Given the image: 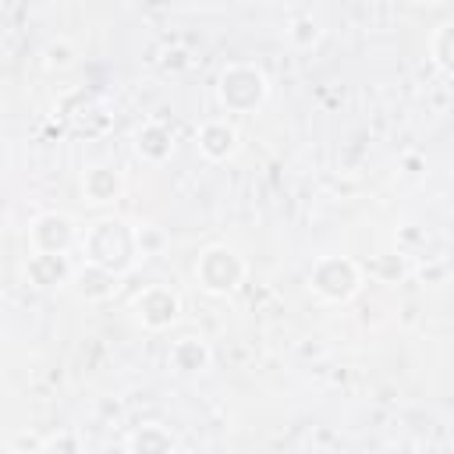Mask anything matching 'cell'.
<instances>
[{
    "instance_id": "obj_7",
    "label": "cell",
    "mask_w": 454,
    "mask_h": 454,
    "mask_svg": "<svg viewBox=\"0 0 454 454\" xmlns=\"http://www.w3.org/2000/svg\"><path fill=\"white\" fill-rule=\"evenodd\" d=\"M21 273L32 287L39 291H53V287H64L71 284L74 277V266L67 255H43V252H28L25 262H21Z\"/></svg>"
},
{
    "instance_id": "obj_18",
    "label": "cell",
    "mask_w": 454,
    "mask_h": 454,
    "mask_svg": "<svg viewBox=\"0 0 454 454\" xmlns=\"http://www.w3.org/2000/svg\"><path fill=\"white\" fill-rule=\"evenodd\" d=\"M39 454H85V443H82L78 429L64 426V429H53V433L39 443Z\"/></svg>"
},
{
    "instance_id": "obj_19",
    "label": "cell",
    "mask_w": 454,
    "mask_h": 454,
    "mask_svg": "<svg viewBox=\"0 0 454 454\" xmlns=\"http://www.w3.org/2000/svg\"><path fill=\"white\" fill-rule=\"evenodd\" d=\"M46 64L50 67H67V64H74V50H71V43H50L46 46Z\"/></svg>"
},
{
    "instance_id": "obj_2",
    "label": "cell",
    "mask_w": 454,
    "mask_h": 454,
    "mask_svg": "<svg viewBox=\"0 0 454 454\" xmlns=\"http://www.w3.org/2000/svg\"><path fill=\"white\" fill-rule=\"evenodd\" d=\"M216 99L227 114H255L270 99V78L252 60H234L216 78Z\"/></svg>"
},
{
    "instance_id": "obj_1",
    "label": "cell",
    "mask_w": 454,
    "mask_h": 454,
    "mask_svg": "<svg viewBox=\"0 0 454 454\" xmlns=\"http://www.w3.org/2000/svg\"><path fill=\"white\" fill-rule=\"evenodd\" d=\"M82 255L85 262H96L117 277L131 273L138 262V245H135V223L121 216H99L82 231Z\"/></svg>"
},
{
    "instance_id": "obj_6",
    "label": "cell",
    "mask_w": 454,
    "mask_h": 454,
    "mask_svg": "<svg viewBox=\"0 0 454 454\" xmlns=\"http://www.w3.org/2000/svg\"><path fill=\"white\" fill-rule=\"evenodd\" d=\"M131 316L149 333L170 330L177 323V316H181V294L174 287H167V284H149L131 298Z\"/></svg>"
},
{
    "instance_id": "obj_8",
    "label": "cell",
    "mask_w": 454,
    "mask_h": 454,
    "mask_svg": "<svg viewBox=\"0 0 454 454\" xmlns=\"http://www.w3.org/2000/svg\"><path fill=\"white\" fill-rule=\"evenodd\" d=\"M195 142H199V153L209 163H223V160H231L238 153V128L227 117H209V121L199 124Z\"/></svg>"
},
{
    "instance_id": "obj_4",
    "label": "cell",
    "mask_w": 454,
    "mask_h": 454,
    "mask_svg": "<svg viewBox=\"0 0 454 454\" xmlns=\"http://www.w3.org/2000/svg\"><path fill=\"white\" fill-rule=\"evenodd\" d=\"M245 259L231 248V245H206L195 259V284L213 294V298H227L245 284Z\"/></svg>"
},
{
    "instance_id": "obj_9",
    "label": "cell",
    "mask_w": 454,
    "mask_h": 454,
    "mask_svg": "<svg viewBox=\"0 0 454 454\" xmlns=\"http://www.w3.org/2000/svg\"><path fill=\"white\" fill-rule=\"evenodd\" d=\"M131 145H135L138 160H145V163L160 167V163H167V160L174 156V131H170L163 121L149 117V121H142V124L135 128Z\"/></svg>"
},
{
    "instance_id": "obj_10",
    "label": "cell",
    "mask_w": 454,
    "mask_h": 454,
    "mask_svg": "<svg viewBox=\"0 0 454 454\" xmlns=\"http://www.w3.org/2000/svg\"><path fill=\"white\" fill-rule=\"evenodd\" d=\"M121 192H124V177H121L117 167H110V163H89L82 170V195H85L89 206H110V202L121 199Z\"/></svg>"
},
{
    "instance_id": "obj_20",
    "label": "cell",
    "mask_w": 454,
    "mask_h": 454,
    "mask_svg": "<svg viewBox=\"0 0 454 454\" xmlns=\"http://www.w3.org/2000/svg\"><path fill=\"white\" fill-rule=\"evenodd\" d=\"M184 64H188V53H184V50L174 46V50L163 53V67H184Z\"/></svg>"
},
{
    "instance_id": "obj_16",
    "label": "cell",
    "mask_w": 454,
    "mask_h": 454,
    "mask_svg": "<svg viewBox=\"0 0 454 454\" xmlns=\"http://www.w3.org/2000/svg\"><path fill=\"white\" fill-rule=\"evenodd\" d=\"M362 270L380 284H397L408 273V262H404V252H380L369 262H362Z\"/></svg>"
},
{
    "instance_id": "obj_21",
    "label": "cell",
    "mask_w": 454,
    "mask_h": 454,
    "mask_svg": "<svg viewBox=\"0 0 454 454\" xmlns=\"http://www.w3.org/2000/svg\"><path fill=\"white\" fill-rule=\"evenodd\" d=\"M4 454H39V450H21V447H7Z\"/></svg>"
},
{
    "instance_id": "obj_12",
    "label": "cell",
    "mask_w": 454,
    "mask_h": 454,
    "mask_svg": "<svg viewBox=\"0 0 454 454\" xmlns=\"http://www.w3.org/2000/svg\"><path fill=\"white\" fill-rule=\"evenodd\" d=\"M71 287H74V294L82 301H110L117 294V287H121V277L103 270V266H96V262H82V266H74Z\"/></svg>"
},
{
    "instance_id": "obj_5",
    "label": "cell",
    "mask_w": 454,
    "mask_h": 454,
    "mask_svg": "<svg viewBox=\"0 0 454 454\" xmlns=\"http://www.w3.org/2000/svg\"><path fill=\"white\" fill-rule=\"evenodd\" d=\"M28 252H43V255H67L71 248L82 245V231L78 223L60 213V209H46V213H35L32 223H28Z\"/></svg>"
},
{
    "instance_id": "obj_13",
    "label": "cell",
    "mask_w": 454,
    "mask_h": 454,
    "mask_svg": "<svg viewBox=\"0 0 454 454\" xmlns=\"http://www.w3.org/2000/svg\"><path fill=\"white\" fill-rule=\"evenodd\" d=\"M124 447H128V454H177V436L170 433V426L145 419L128 433Z\"/></svg>"
},
{
    "instance_id": "obj_3",
    "label": "cell",
    "mask_w": 454,
    "mask_h": 454,
    "mask_svg": "<svg viewBox=\"0 0 454 454\" xmlns=\"http://www.w3.org/2000/svg\"><path fill=\"white\" fill-rule=\"evenodd\" d=\"M362 280H365V270H362L358 259H351V255H319V259L312 262L305 284H309V291H312L319 301H326V305H344V301H351V298L358 294Z\"/></svg>"
},
{
    "instance_id": "obj_11",
    "label": "cell",
    "mask_w": 454,
    "mask_h": 454,
    "mask_svg": "<svg viewBox=\"0 0 454 454\" xmlns=\"http://www.w3.org/2000/svg\"><path fill=\"white\" fill-rule=\"evenodd\" d=\"M209 362H213V348H209L206 337H199V333L177 337V340L170 344V351H167V365H170L174 372H181V376L206 372Z\"/></svg>"
},
{
    "instance_id": "obj_14",
    "label": "cell",
    "mask_w": 454,
    "mask_h": 454,
    "mask_svg": "<svg viewBox=\"0 0 454 454\" xmlns=\"http://www.w3.org/2000/svg\"><path fill=\"white\" fill-rule=\"evenodd\" d=\"M319 35H323V28H319L312 11H294L291 21L284 25V39L291 43V50H301V53L312 50L319 43Z\"/></svg>"
},
{
    "instance_id": "obj_17",
    "label": "cell",
    "mask_w": 454,
    "mask_h": 454,
    "mask_svg": "<svg viewBox=\"0 0 454 454\" xmlns=\"http://www.w3.org/2000/svg\"><path fill=\"white\" fill-rule=\"evenodd\" d=\"M135 245H138V259H153V255H163L170 238H167V231L160 223L145 220V223H135Z\"/></svg>"
},
{
    "instance_id": "obj_15",
    "label": "cell",
    "mask_w": 454,
    "mask_h": 454,
    "mask_svg": "<svg viewBox=\"0 0 454 454\" xmlns=\"http://www.w3.org/2000/svg\"><path fill=\"white\" fill-rule=\"evenodd\" d=\"M429 60L447 74L454 78V18L450 21H440L429 35Z\"/></svg>"
}]
</instances>
